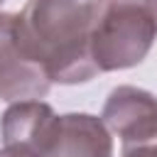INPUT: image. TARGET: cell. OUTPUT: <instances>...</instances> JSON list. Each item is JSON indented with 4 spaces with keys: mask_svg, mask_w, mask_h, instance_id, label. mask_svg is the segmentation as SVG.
Instances as JSON below:
<instances>
[{
    "mask_svg": "<svg viewBox=\"0 0 157 157\" xmlns=\"http://www.w3.org/2000/svg\"><path fill=\"white\" fill-rule=\"evenodd\" d=\"M0 157H12V155H7L5 150H0Z\"/></svg>",
    "mask_w": 157,
    "mask_h": 157,
    "instance_id": "cell-8",
    "label": "cell"
},
{
    "mask_svg": "<svg viewBox=\"0 0 157 157\" xmlns=\"http://www.w3.org/2000/svg\"><path fill=\"white\" fill-rule=\"evenodd\" d=\"M108 0H29L17 15V39L49 81L76 83L98 74L93 34Z\"/></svg>",
    "mask_w": 157,
    "mask_h": 157,
    "instance_id": "cell-1",
    "label": "cell"
},
{
    "mask_svg": "<svg viewBox=\"0 0 157 157\" xmlns=\"http://www.w3.org/2000/svg\"><path fill=\"white\" fill-rule=\"evenodd\" d=\"M47 157H110V135L93 115H61L54 145Z\"/></svg>",
    "mask_w": 157,
    "mask_h": 157,
    "instance_id": "cell-6",
    "label": "cell"
},
{
    "mask_svg": "<svg viewBox=\"0 0 157 157\" xmlns=\"http://www.w3.org/2000/svg\"><path fill=\"white\" fill-rule=\"evenodd\" d=\"M105 125L120 135L123 150L157 137V98L147 91L120 86L108 96L103 108Z\"/></svg>",
    "mask_w": 157,
    "mask_h": 157,
    "instance_id": "cell-5",
    "label": "cell"
},
{
    "mask_svg": "<svg viewBox=\"0 0 157 157\" xmlns=\"http://www.w3.org/2000/svg\"><path fill=\"white\" fill-rule=\"evenodd\" d=\"M49 88L47 74L27 59L17 39V15H0V98L32 101Z\"/></svg>",
    "mask_w": 157,
    "mask_h": 157,
    "instance_id": "cell-4",
    "label": "cell"
},
{
    "mask_svg": "<svg viewBox=\"0 0 157 157\" xmlns=\"http://www.w3.org/2000/svg\"><path fill=\"white\" fill-rule=\"evenodd\" d=\"M59 118L42 101H20L2 115V142L12 157H47L56 137Z\"/></svg>",
    "mask_w": 157,
    "mask_h": 157,
    "instance_id": "cell-3",
    "label": "cell"
},
{
    "mask_svg": "<svg viewBox=\"0 0 157 157\" xmlns=\"http://www.w3.org/2000/svg\"><path fill=\"white\" fill-rule=\"evenodd\" d=\"M157 37V0H108L93 34L98 71L125 69L145 59Z\"/></svg>",
    "mask_w": 157,
    "mask_h": 157,
    "instance_id": "cell-2",
    "label": "cell"
},
{
    "mask_svg": "<svg viewBox=\"0 0 157 157\" xmlns=\"http://www.w3.org/2000/svg\"><path fill=\"white\" fill-rule=\"evenodd\" d=\"M123 155H125V157H157V137H155V140H147V142H142V145L125 147Z\"/></svg>",
    "mask_w": 157,
    "mask_h": 157,
    "instance_id": "cell-7",
    "label": "cell"
}]
</instances>
